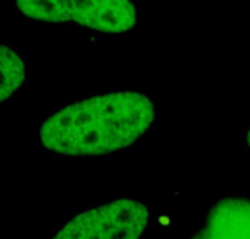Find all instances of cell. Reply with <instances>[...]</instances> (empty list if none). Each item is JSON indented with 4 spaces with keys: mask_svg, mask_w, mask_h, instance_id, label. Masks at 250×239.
Returning <instances> with one entry per match:
<instances>
[{
    "mask_svg": "<svg viewBox=\"0 0 250 239\" xmlns=\"http://www.w3.org/2000/svg\"><path fill=\"white\" fill-rule=\"evenodd\" d=\"M156 109L146 94L111 91L54 112L41 127V143L62 156H99L137 143L151 129Z\"/></svg>",
    "mask_w": 250,
    "mask_h": 239,
    "instance_id": "obj_1",
    "label": "cell"
},
{
    "mask_svg": "<svg viewBox=\"0 0 250 239\" xmlns=\"http://www.w3.org/2000/svg\"><path fill=\"white\" fill-rule=\"evenodd\" d=\"M24 17L73 23L107 33L130 31L137 24L132 0H12Z\"/></svg>",
    "mask_w": 250,
    "mask_h": 239,
    "instance_id": "obj_2",
    "label": "cell"
},
{
    "mask_svg": "<svg viewBox=\"0 0 250 239\" xmlns=\"http://www.w3.org/2000/svg\"><path fill=\"white\" fill-rule=\"evenodd\" d=\"M148 220L149 212L143 202L119 198L70 218L52 239H138Z\"/></svg>",
    "mask_w": 250,
    "mask_h": 239,
    "instance_id": "obj_3",
    "label": "cell"
},
{
    "mask_svg": "<svg viewBox=\"0 0 250 239\" xmlns=\"http://www.w3.org/2000/svg\"><path fill=\"white\" fill-rule=\"evenodd\" d=\"M192 239H250V197L216 202Z\"/></svg>",
    "mask_w": 250,
    "mask_h": 239,
    "instance_id": "obj_4",
    "label": "cell"
},
{
    "mask_svg": "<svg viewBox=\"0 0 250 239\" xmlns=\"http://www.w3.org/2000/svg\"><path fill=\"white\" fill-rule=\"evenodd\" d=\"M26 78V64L7 44L2 46V101L5 103Z\"/></svg>",
    "mask_w": 250,
    "mask_h": 239,
    "instance_id": "obj_5",
    "label": "cell"
},
{
    "mask_svg": "<svg viewBox=\"0 0 250 239\" xmlns=\"http://www.w3.org/2000/svg\"><path fill=\"white\" fill-rule=\"evenodd\" d=\"M246 145L250 148V126H249V129H247V133H246Z\"/></svg>",
    "mask_w": 250,
    "mask_h": 239,
    "instance_id": "obj_6",
    "label": "cell"
}]
</instances>
